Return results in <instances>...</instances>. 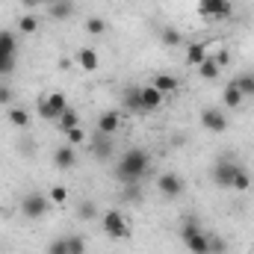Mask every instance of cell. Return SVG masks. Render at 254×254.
Masks as SVG:
<instances>
[{"mask_svg": "<svg viewBox=\"0 0 254 254\" xmlns=\"http://www.w3.org/2000/svg\"><path fill=\"white\" fill-rule=\"evenodd\" d=\"M77 216H83V219H89V222H92V219L98 216V213H95V204H92V201H83V204L77 207Z\"/></svg>", "mask_w": 254, "mask_h": 254, "instance_id": "cell-31", "label": "cell"}, {"mask_svg": "<svg viewBox=\"0 0 254 254\" xmlns=\"http://www.w3.org/2000/svg\"><path fill=\"white\" fill-rule=\"evenodd\" d=\"M187 252L190 254H210V237L204 231H198L195 237L187 240Z\"/></svg>", "mask_w": 254, "mask_h": 254, "instance_id": "cell-18", "label": "cell"}, {"mask_svg": "<svg viewBox=\"0 0 254 254\" xmlns=\"http://www.w3.org/2000/svg\"><path fill=\"white\" fill-rule=\"evenodd\" d=\"M15 51H18L15 33L0 30V77L12 74V68H15Z\"/></svg>", "mask_w": 254, "mask_h": 254, "instance_id": "cell-6", "label": "cell"}, {"mask_svg": "<svg viewBox=\"0 0 254 254\" xmlns=\"http://www.w3.org/2000/svg\"><path fill=\"white\" fill-rule=\"evenodd\" d=\"M65 139H68V145H71V148H77V145H83V142H86V130H83V127H74V130H68V133H65Z\"/></svg>", "mask_w": 254, "mask_h": 254, "instance_id": "cell-29", "label": "cell"}, {"mask_svg": "<svg viewBox=\"0 0 254 254\" xmlns=\"http://www.w3.org/2000/svg\"><path fill=\"white\" fill-rule=\"evenodd\" d=\"M74 63L80 65L83 71H89V74H92V71H98V68H101V57H98V51H95V48H80V51L74 54Z\"/></svg>", "mask_w": 254, "mask_h": 254, "instance_id": "cell-10", "label": "cell"}, {"mask_svg": "<svg viewBox=\"0 0 254 254\" xmlns=\"http://www.w3.org/2000/svg\"><path fill=\"white\" fill-rule=\"evenodd\" d=\"M48 207H51V198L42 195V192H27V195L21 198V213H24L27 219H33V222L45 219Z\"/></svg>", "mask_w": 254, "mask_h": 254, "instance_id": "cell-4", "label": "cell"}, {"mask_svg": "<svg viewBox=\"0 0 254 254\" xmlns=\"http://www.w3.org/2000/svg\"><path fill=\"white\" fill-rule=\"evenodd\" d=\"M201 231V225H198V219H184V225H181V237H184V243L190 240V237H195Z\"/></svg>", "mask_w": 254, "mask_h": 254, "instance_id": "cell-27", "label": "cell"}, {"mask_svg": "<svg viewBox=\"0 0 254 254\" xmlns=\"http://www.w3.org/2000/svg\"><path fill=\"white\" fill-rule=\"evenodd\" d=\"M210 54H207V45H201V42H192V45H187V65H192V68H198V65L204 63Z\"/></svg>", "mask_w": 254, "mask_h": 254, "instance_id": "cell-15", "label": "cell"}, {"mask_svg": "<svg viewBox=\"0 0 254 254\" xmlns=\"http://www.w3.org/2000/svg\"><path fill=\"white\" fill-rule=\"evenodd\" d=\"M125 104L130 107V110L142 113V86H133V89H127V92H125Z\"/></svg>", "mask_w": 254, "mask_h": 254, "instance_id": "cell-21", "label": "cell"}, {"mask_svg": "<svg viewBox=\"0 0 254 254\" xmlns=\"http://www.w3.org/2000/svg\"><path fill=\"white\" fill-rule=\"evenodd\" d=\"M195 71H198V77H201V80H219V77H222V68H219V65L213 63L210 57H207L204 63L198 65Z\"/></svg>", "mask_w": 254, "mask_h": 254, "instance_id": "cell-20", "label": "cell"}, {"mask_svg": "<svg viewBox=\"0 0 254 254\" xmlns=\"http://www.w3.org/2000/svg\"><path fill=\"white\" fill-rule=\"evenodd\" d=\"M36 110H39V119L57 122L65 110H68V98H65L63 92H48L45 98H39V107Z\"/></svg>", "mask_w": 254, "mask_h": 254, "instance_id": "cell-3", "label": "cell"}, {"mask_svg": "<svg viewBox=\"0 0 254 254\" xmlns=\"http://www.w3.org/2000/svg\"><path fill=\"white\" fill-rule=\"evenodd\" d=\"M6 119H9V125L18 127V130H27L30 127V113L24 107H9L6 110Z\"/></svg>", "mask_w": 254, "mask_h": 254, "instance_id": "cell-17", "label": "cell"}, {"mask_svg": "<svg viewBox=\"0 0 254 254\" xmlns=\"http://www.w3.org/2000/svg\"><path fill=\"white\" fill-rule=\"evenodd\" d=\"M249 187H252V178H249V172H246V169H240V172L234 175V184H231V190L249 192Z\"/></svg>", "mask_w": 254, "mask_h": 254, "instance_id": "cell-23", "label": "cell"}, {"mask_svg": "<svg viewBox=\"0 0 254 254\" xmlns=\"http://www.w3.org/2000/svg\"><path fill=\"white\" fill-rule=\"evenodd\" d=\"M198 15L204 21H225L234 15V3L231 0H198Z\"/></svg>", "mask_w": 254, "mask_h": 254, "instance_id": "cell-5", "label": "cell"}, {"mask_svg": "<svg viewBox=\"0 0 254 254\" xmlns=\"http://www.w3.org/2000/svg\"><path fill=\"white\" fill-rule=\"evenodd\" d=\"M243 101H246V95H243L234 83H228V86H225V92H222V104H225L228 110H240V107H243Z\"/></svg>", "mask_w": 254, "mask_h": 254, "instance_id": "cell-14", "label": "cell"}, {"mask_svg": "<svg viewBox=\"0 0 254 254\" xmlns=\"http://www.w3.org/2000/svg\"><path fill=\"white\" fill-rule=\"evenodd\" d=\"M24 6H30V9H36V6H42V3H51V0H21Z\"/></svg>", "mask_w": 254, "mask_h": 254, "instance_id": "cell-38", "label": "cell"}, {"mask_svg": "<svg viewBox=\"0 0 254 254\" xmlns=\"http://www.w3.org/2000/svg\"><path fill=\"white\" fill-rule=\"evenodd\" d=\"M163 42L166 45H181V33L178 30H163Z\"/></svg>", "mask_w": 254, "mask_h": 254, "instance_id": "cell-34", "label": "cell"}, {"mask_svg": "<svg viewBox=\"0 0 254 254\" xmlns=\"http://www.w3.org/2000/svg\"><path fill=\"white\" fill-rule=\"evenodd\" d=\"M12 98H15V95H12V86H9V83H0V107H9Z\"/></svg>", "mask_w": 254, "mask_h": 254, "instance_id": "cell-32", "label": "cell"}, {"mask_svg": "<svg viewBox=\"0 0 254 254\" xmlns=\"http://www.w3.org/2000/svg\"><path fill=\"white\" fill-rule=\"evenodd\" d=\"M157 190L163 192L166 198H178V195H184V178L178 172H163L157 178Z\"/></svg>", "mask_w": 254, "mask_h": 254, "instance_id": "cell-8", "label": "cell"}, {"mask_svg": "<svg viewBox=\"0 0 254 254\" xmlns=\"http://www.w3.org/2000/svg\"><path fill=\"white\" fill-rule=\"evenodd\" d=\"M125 198L127 201H139V184H127L125 187Z\"/></svg>", "mask_w": 254, "mask_h": 254, "instance_id": "cell-35", "label": "cell"}, {"mask_svg": "<svg viewBox=\"0 0 254 254\" xmlns=\"http://www.w3.org/2000/svg\"><path fill=\"white\" fill-rule=\"evenodd\" d=\"M65 246H68V252L71 254H83L86 252V243H83V237H77V234H74V237H65Z\"/></svg>", "mask_w": 254, "mask_h": 254, "instance_id": "cell-30", "label": "cell"}, {"mask_svg": "<svg viewBox=\"0 0 254 254\" xmlns=\"http://www.w3.org/2000/svg\"><path fill=\"white\" fill-rule=\"evenodd\" d=\"M101 228L110 240H127L130 237V222L122 210H104L101 216Z\"/></svg>", "mask_w": 254, "mask_h": 254, "instance_id": "cell-2", "label": "cell"}, {"mask_svg": "<svg viewBox=\"0 0 254 254\" xmlns=\"http://www.w3.org/2000/svg\"><path fill=\"white\" fill-rule=\"evenodd\" d=\"M48 198H51V204H60V207H63L65 201H68V190H65L63 184H60V187H51Z\"/></svg>", "mask_w": 254, "mask_h": 254, "instance_id": "cell-28", "label": "cell"}, {"mask_svg": "<svg viewBox=\"0 0 254 254\" xmlns=\"http://www.w3.org/2000/svg\"><path fill=\"white\" fill-rule=\"evenodd\" d=\"M54 125H57V130H60V133H68V130L80 127V116H77V113L68 107V110H65V113L60 116V119H57V122H54Z\"/></svg>", "mask_w": 254, "mask_h": 254, "instance_id": "cell-19", "label": "cell"}, {"mask_svg": "<svg viewBox=\"0 0 254 254\" xmlns=\"http://www.w3.org/2000/svg\"><path fill=\"white\" fill-rule=\"evenodd\" d=\"M151 86H154V89H160L163 95H172V92H178V86H181V83H178V77H175V74H157V77L151 80Z\"/></svg>", "mask_w": 254, "mask_h": 254, "instance_id": "cell-16", "label": "cell"}, {"mask_svg": "<svg viewBox=\"0 0 254 254\" xmlns=\"http://www.w3.org/2000/svg\"><path fill=\"white\" fill-rule=\"evenodd\" d=\"M48 254H71L68 252V246H65V240H57L51 249H48Z\"/></svg>", "mask_w": 254, "mask_h": 254, "instance_id": "cell-36", "label": "cell"}, {"mask_svg": "<svg viewBox=\"0 0 254 254\" xmlns=\"http://www.w3.org/2000/svg\"><path fill=\"white\" fill-rule=\"evenodd\" d=\"M231 83H234V86H237V89H240L243 95H254V77H252V74H243V77H234Z\"/></svg>", "mask_w": 254, "mask_h": 254, "instance_id": "cell-25", "label": "cell"}, {"mask_svg": "<svg viewBox=\"0 0 254 254\" xmlns=\"http://www.w3.org/2000/svg\"><path fill=\"white\" fill-rule=\"evenodd\" d=\"M68 15H71V3H68V0H54V3H51V18H60V21H63Z\"/></svg>", "mask_w": 254, "mask_h": 254, "instance_id": "cell-24", "label": "cell"}, {"mask_svg": "<svg viewBox=\"0 0 254 254\" xmlns=\"http://www.w3.org/2000/svg\"><path fill=\"white\" fill-rule=\"evenodd\" d=\"M148 154L142 151V148H130L122 154V160H119V169H116V175H119V181L122 184H139L145 175H148Z\"/></svg>", "mask_w": 254, "mask_h": 254, "instance_id": "cell-1", "label": "cell"}, {"mask_svg": "<svg viewBox=\"0 0 254 254\" xmlns=\"http://www.w3.org/2000/svg\"><path fill=\"white\" fill-rule=\"evenodd\" d=\"M240 169H243V166H237L234 160H219L216 169H213V181H216L219 187H231V184H234V175H237Z\"/></svg>", "mask_w": 254, "mask_h": 254, "instance_id": "cell-9", "label": "cell"}, {"mask_svg": "<svg viewBox=\"0 0 254 254\" xmlns=\"http://www.w3.org/2000/svg\"><path fill=\"white\" fill-rule=\"evenodd\" d=\"M86 33L89 36H104L107 33V21L104 18H89L86 21Z\"/></svg>", "mask_w": 254, "mask_h": 254, "instance_id": "cell-26", "label": "cell"}, {"mask_svg": "<svg viewBox=\"0 0 254 254\" xmlns=\"http://www.w3.org/2000/svg\"><path fill=\"white\" fill-rule=\"evenodd\" d=\"M201 127L210 133H225L228 130V116L222 113V107H207L201 110Z\"/></svg>", "mask_w": 254, "mask_h": 254, "instance_id": "cell-7", "label": "cell"}, {"mask_svg": "<svg viewBox=\"0 0 254 254\" xmlns=\"http://www.w3.org/2000/svg\"><path fill=\"white\" fill-rule=\"evenodd\" d=\"M210 254H225V243H222V240H213V237H210Z\"/></svg>", "mask_w": 254, "mask_h": 254, "instance_id": "cell-37", "label": "cell"}, {"mask_svg": "<svg viewBox=\"0 0 254 254\" xmlns=\"http://www.w3.org/2000/svg\"><path fill=\"white\" fill-rule=\"evenodd\" d=\"M74 163H77V151H74L68 142L54 151V166H57V169H71Z\"/></svg>", "mask_w": 254, "mask_h": 254, "instance_id": "cell-13", "label": "cell"}, {"mask_svg": "<svg viewBox=\"0 0 254 254\" xmlns=\"http://www.w3.org/2000/svg\"><path fill=\"white\" fill-rule=\"evenodd\" d=\"M210 60H213V63L219 65V68H225V65L231 63V54H228V51H225V48H222V51H216V54H213V57H210Z\"/></svg>", "mask_w": 254, "mask_h": 254, "instance_id": "cell-33", "label": "cell"}, {"mask_svg": "<svg viewBox=\"0 0 254 254\" xmlns=\"http://www.w3.org/2000/svg\"><path fill=\"white\" fill-rule=\"evenodd\" d=\"M36 30H39V18H36V15H21V21H18V33L33 36Z\"/></svg>", "mask_w": 254, "mask_h": 254, "instance_id": "cell-22", "label": "cell"}, {"mask_svg": "<svg viewBox=\"0 0 254 254\" xmlns=\"http://www.w3.org/2000/svg\"><path fill=\"white\" fill-rule=\"evenodd\" d=\"M163 92L160 89H154V86H142V113H154V110H160L163 107Z\"/></svg>", "mask_w": 254, "mask_h": 254, "instance_id": "cell-12", "label": "cell"}, {"mask_svg": "<svg viewBox=\"0 0 254 254\" xmlns=\"http://www.w3.org/2000/svg\"><path fill=\"white\" fill-rule=\"evenodd\" d=\"M119 127H122V113H116V110L101 113V119H98V133L101 136H113V133H119Z\"/></svg>", "mask_w": 254, "mask_h": 254, "instance_id": "cell-11", "label": "cell"}]
</instances>
